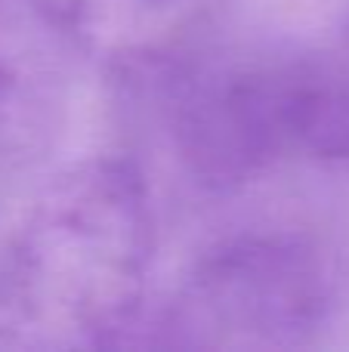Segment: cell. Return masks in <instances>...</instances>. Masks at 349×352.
<instances>
[{"label":"cell","instance_id":"obj_4","mask_svg":"<svg viewBox=\"0 0 349 352\" xmlns=\"http://www.w3.org/2000/svg\"><path fill=\"white\" fill-rule=\"evenodd\" d=\"M78 47L130 68H158L189 50L229 0H53Z\"/></svg>","mask_w":349,"mask_h":352},{"label":"cell","instance_id":"obj_3","mask_svg":"<svg viewBox=\"0 0 349 352\" xmlns=\"http://www.w3.org/2000/svg\"><path fill=\"white\" fill-rule=\"evenodd\" d=\"M337 250L309 229H254L204 250L155 312L152 346L294 349L340 300Z\"/></svg>","mask_w":349,"mask_h":352},{"label":"cell","instance_id":"obj_2","mask_svg":"<svg viewBox=\"0 0 349 352\" xmlns=\"http://www.w3.org/2000/svg\"><path fill=\"white\" fill-rule=\"evenodd\" d=\"M173 65L167 133L207 188H235L284 158L325 161L331 78L325 53H260Z\"/></svg>","mask_w":349,"mask_h":352},{"label":"cell","instance_id":"obj_5","mask_svg":"<svg viewBox=\"0 0 349 352\" xmlns=\"http://www.w3.org/2000/svg\"><path fill=\"white\" fill-rule=\"evenodd\" d=\"M328 53L334 84V102H337V167L349 170V19L340 31L337 43Z\"/></svg>","mask_w":349,"mask_h":352},{"label":"cell","instance_id":"obj_1","mask_svg":"<svg viewBox=\"0 0 349 352\" xmlns=\"http://www.w3.org/2000/svg\"><path fill=\"white\" fill-rule=\"evenodd\" d=\"M155 210L146 176L124 158L62 167L16 254V303L49 349H115L146 331Z\"/></svg>","mask_w":349,"mask_h":352}]
</instances>
